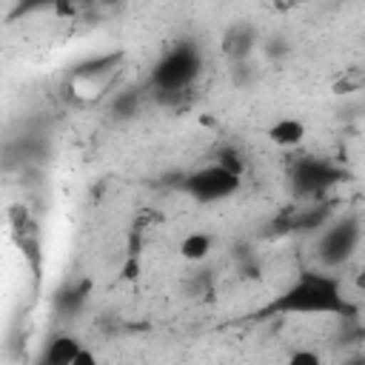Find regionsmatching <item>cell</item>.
Wrapping results in <instances>:
<instances>
[{
  "label": "cell",
  "instance_id": "cell-1",
  "mask_svg": "<svg viewBox=\"0 0 365 365\" xmlns=\"http://www.w3.org/2000/svg\"><path fill=\"white\" fill-rule=\"evenodd\" d=\"M339 317L356 319V305L345 297L342 279L331 271H299L262 311L259 317Z\"/></svg>",
  "mask_w": 365,
  "mask_h": 365
},
{
  "label": "cell",
  "instance_id": "cell-2",
  "mask_svg": "<svg viewBox=\"0 0 365 365\" xmlns=\"http://www.w3.org/2000/svg\"><path fill=\"white\" fill-rule=\"evenodd\" d=\"M200 71H202L200 48L194 43H177L151 68V88L160 97H182L185 91H191Z\"/></svg>",
  "mask_w": 365,
  "mask_h": 365
},
{
  "label": "cell",
  "instance_id": "cell-3",
  "mask_svg": "<svg viewBox=\"0 0 365 365\" xmlns=\"http://www.w3.org/2000/svg\"><path fill=\"white\" fill-rule=\"evenodd\" d=\"M180 185L191 200H197L202 205H211V202H222V200L234 197L242 185V174H237V171L225 168L222 163L211 160V163L194 168L191 174H185Z\"/></svg>",
  "mask_w": 365,
  "mask_h": 365
},
{
  "label": "cell",
  "instance_id": "cell-4",
  "mask_svg": "<svg viewBox=\"0 0 365 365\" xmlns=\"http://www.w3.org/2000/svg\"><path fill=\"white\" fill-rule=\"evenodd\" d=\"M359 222L354 217H345V220H336L331 225H325V231L319 234L317 240V257L325 268H336L342 262H348L359 245Z\"/></svg>",
  "mask_w": 365,
  "mask_h": 365
},
{
  "label": "cell",
  "instance_id": "cell-5",
  "mask_svg": "<svg viewBox=\"0 0 365 365\" xmlns=\"http://www.w3.org/2000/svg\"><path fill=\"white\" fill-rule=\"evenodd\" d=\"M342 177H345L342 168H336L331 160L311 157V154L294 160V165H291V182L299 197H319L331 185L342 182Z\"/></svg>",
  "mask_w": 365,
  "mask_h": 365
},
{
  "label": "cell",
  "instance_id": "cell-6",
  "mask_svg": "<svg viewBox=\"0 0 365 365\" xmlns=\"http://www.w3.org/2000/svg\"><path fill=\"white\" fill-rule=\"evenodd\" d=\"M305 134H308V128H305V123L299 117H279V120H274L268 125V140L274 145H279V148H297V145H302Z\"/></svg>",
  "mask_w": 365,
  "mask_h": 365
},
{
  "label": "cell",
  "instance_id": "cell-7",
  "mask_svg": "<svg viewBox=\"0 0 365 365\" xmlns=\"http://www.w3.org/2000/svg\"><path fill=\"white\" fill-rule=\"evenodd\" d=\"M80 351H83V342H80L77 336H71V334H57V336L46 345L43 362H46V365H74L77 356H80Z\"/></svg>",
  "mask_w": 365,
  "mask_h": 365
},
{
  "label": "cell",
  "instance_id": "cell-8",
  "mask_svg": "<svg viewBox=\"0 0 365 365\" xmlns=\"http://www.w3.org/2000/svg\"><path fill=\"white\" fill-rule=\"evenodd\" d=\"M254 48V31L245 29V26H234L225 31L222 37V51L231 57V60H245Z\"/></svg>",
  "mask_w": 365,
  "mask_h": 365
},
{
  "label": "cell",
  "instance_id": "cell-9",
  "mask_svg": "<svg viewBox=\"0 0 365 365\" xmlns=\"http://www.w3.org/2000/svg\"><path fill=\"white\" fill-rule=\"evenodd\" d=\"M214 248V237L208 231H188L182 240H180V257L188 259V262H200L211 254Z\"/></svg>",
  "mask_w": 365,
  "mask_h": 365
},
{
  "label": "cell",
  "instance_id": "cell-10",
  "mask_svg": "<svg viewBox=\"0 0 365 365\" xmlns=\"http://www.w3.org/2000/svg\"><path fill=\"white\" fill-rule=\"evenodd\" d=\"M362 86H365V74H362V71H356V68H348V71L336 80L334 91H336V94H348V91H359Z\"/></svg>",
  "mask_w": 365,
  "mask_h": 365
},
{
  "label": "cell",
  "instance_id": "cell-11",
  "mask_svg": "<svg viewBox=\"0 0 365 365\" xmlns=\"http://www.w3.org/2000/svg\"><path fill=\"white\" fill-rule=\"evenodd\" d=\"M214 160L222 163L225 168L237 171V174H245V163H242V154H240L237 148H220V151L214 154Z\"/></svg>",
  "mask_w": 365,
  "mask_h": 365
},
{
  "label": "cell",
  "instance_id": "cell-12",
  "mask_svg": "<svg viewBox=\"0 0 365 365\" xmlns=\"http://www.w3.org/2000/svg\"><path fill=\"white\" fill-rule=\"evenodd\" d=\"M271 9H277V11H291V9H299V6H305L308 0H265Z\"/></svg>",
  "mask_w": 365,
  "mask_h": 365
},
{
  "label": "cell",
  "instance_id": "cell-13",
  "mask_svg": "<svg viewBox=\"0 0 365 365\" xmlns=\"http://www.w3.org/2000/svg\"><path fill=\"white\" fill-rule=\"evenodd\" d=\"M291 362H311V365H317L319 362V354L317 351H294L291 354Z\"/></svg>",
  "mask_w": 365,
  "mask_h": 365
},
{
  "label": "cell",
  "instance_id": "cell-14",
  "mask_svg": "<svg viewBox=\"0 0 365 365\" xmlns=\"http://www.w3.org/2000/svg\"><path fill=\"white\" fill-rule=\"evenodd\" d=\"M106 3H114V0H106Z\"/></svg>",
  "mask_w": 365,
  "mask_h": 365
}]
</instances>
